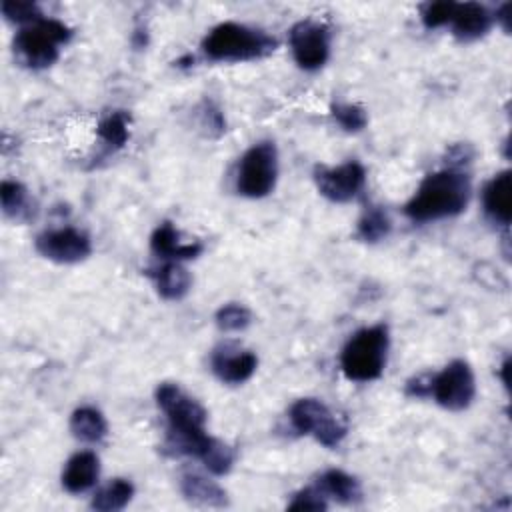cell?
Wrapping results in <instances>:
<instances>
[{
    "label": "cell",
    "mask_w": 512,
    "mask_h": 512,
    "mask_svg": "<svg viewBox=\"0 0 512 512\" xmlns=\"http://www.w3.org/2000/svg\"><path fill=\"white\" fill-rule=\"evenodd\" d=\"M294 62L302 70H318L330 56V28L316 20H300L288 34Z\"/></svg>",
    "instance_id": "9c48e42d"
},
{
    "label": "cell",
    "mask_w": 512,
    "mask_h": 512,
    "mask_svg": "<svg viewBox=\"0 0 512 512\" xmlns=\"http://www.w3.org/2000/svg\"><path fill=\"white\" fill-rule=\"evenodd\" d=\"M180 490L188 502H194L200 506L222 508L228 504V496L224 488H220L214 480L198 472H184L180 478Z\"/></svg>",
    "instance_id": "ac0fdd59"
},
{
    "label": "cell",
    "mask_w": 512,
    "mask_h": 512,
    "mask_svg": "<svg viewBox=\"0 0 512 512\" xmlns=\"http://www.w3.org/2000/svg\"><path fill=\"white\" fill-rule=\"evenodd\" d=\"M326 508H328V498L316 486H308L296 492L292 502L288 504V510H304V512H322Z\"/></svg>",
    "instance_id": "83f0119b"
},
{
    "label": "cell",
    "mask_w": 512,
    "mask_h": 512,
    "mask_svg": "<svg viewBox=\"0 0 512 512\" xmlns=\"http://www.w3.org/2000/svg\"><path fill=\"white\" fill-rule=\"evenodd\" d=\"M2 14L10 22H18L22 26L42 18V10L34 2H24V0H6L2 2Z\"/></svg>",
    "instance_id": "4316f807"
},
{
    "label": "cell",
    "mask_w": 512,
    "mask_h": 512,
    "mask_svg": "<svg viewBox=\"0 0 512 512\" xmlns=\"http://www.w3.org/2000/svg\"><path fill=\"white\" fill-rule=\"evenodd\" d=\"M156 404L168 420L166 450L174 456L204 460L218 438L206 434V410L180 386L164 382L156 388Z\"/></svg>",
    "instance_id": "6da1fadb"
},
{
    "label": "cell",
    "mask_w": 512,
    "mask_h": 512,
    "mask_svg": "<svg viewBox=\"0 0 512 512\" xmlns=\"http://www.w3.org/2000/svg\"><path fill=\"white\" fill-rule=\"evenodd\" d=\"M0 202L2 212L12 220H30L36 212L26 186L16 180H4L0 184Z\"/></svg>",
    "instance_id": "44dd1931"
},
{
    "label": "cell",
    "mask_w": 512,
    "mask_h": 512,
    "mask_svg": "<svg viewBox=\"0 0 512 512\" xmlns=\"http://www.w3.org/2000/svg\"><path fill=\"white\" fill-rule=\"evenodd\" d=\"M72 38V30L56 18H38L22 26L14 38L18 60L34 70L52 66L60 56V46Z\"/></svg>",
    "instance_id": "5b68a950"
},
{
    "label": "cell",
    "mask_w": 512,
    "mask_h": 512,
    "mask_svg": "<svg viewBox=\"0 0 512 512\" xmlns=\"http://www.w3.org/2000/svg\"><path fill=\"white\" fill-rule=\"evenodd\" d=\"M290 424L298 434L314 436L326 448L338 446L346 436V426L316 398H300L290 406Z\"/></svg>",
    "instance_id": "ba28073f"
},
{
    "label": "cell",
    "mask_w": 512,
    "mask_h": 512,
    "mask_svg": "<svg viewBox=\"0 0 512 512\" xmlns=\"http://www.w3.org/2000/svg\"><path fill=\"white\" fill-rule=\"evenodd\" d=\"M392 230V220L388 212L382 206H368L356 226V236L364 242H380L384 240Z\"/></svg>",
    "instance_id": "603a6c76"
},
{
    "label": "cell",
    "mask_w": 512,
    "mask_h": 512,
    "mask_svg": "<svg viewBox=\"0 0 512 512\" xmlns=\"http://www.w3.org/2000/svg\"><path fill=\"white\" fill-rule=\"evenodd\" d=\"M422 398H434V402L446 410H466L476 396V380L468 362L452 360L436 374H420Z\"/></svg>",
    "instance_id": "8992f818"
},
{
    "label": "cell",
    "mask_w": 512,
    "mask_h": 512,
    "mask_svg": "<svg viewBox=\"0 0 512 512\" xmlns=\"http://www.w3.org/2000/svg\"><path fill=\"white\" fill-rule=\"evenodd\" d=\"M332 116L346 132H360L362 128H366V122H368L364 108L358 104H346V102L332 104Z\"/></svg>",
    "instance_id": "484cf974"
},
{
    "label": "cell",
    "mask_w": 512,
    "mask_h": 512,
    "mask_svg": "<svg viewBox=\"0 0 512 512\" xmlns=\"http://www.w3.org/2000/svg\"><path fill=\"white\" fill-rule=\"evenodd\" d=\"M34 246L40 256L58 264H76L92 254V242L88 234L70 226L38 234Z\"/></svg>",
    "instance_id": "8fae6325"
},
{
    "label": "cell",
    "mask_w": 512,
    "mask_h": 512,
    "mask_svg": "<svg viewBox=\"0 0 512 512\" xmlns=\"http://www.w3.org/2000/svg\"><path fill=\"white\" fill-rule=\"evenodd\" d=\"M150 250L166 262H180L200 256L204 246L200 242H182L180 232L174 228V224L162 222L150 236Z\"/></svg>",
    "instance_id": "5bb4252c"
},
{
    "label": "cell",
    "mask_w": 512,
    "mask_h": 512,
    "mask_svg": "<svg viewBox=\"0 0 512 512\" xmlns=\"http://www.w3.org/2000/svg\"><path fill=\"white\" fill-rule=\"evenodd\" d=\"M452 0H440V2H428L422 6L420 10V18H422V24L432 30V28H440V26H446L448 24V16H450V10H452Z\"/></svg>",
    "instance_id": "f1b7e54d"
},
{
    "label": "cell",
    "mask_w": 512,
    "mask_h": 512,
    "mask_svg": "<svg viewBox=\"0 0 512 512\" xmlns=\"http://www.w3.org/2000/svg\"><path fill=\"white\" fill-rule=\"evenodd\" d=\"M494 24V14L478 4V2H454L450 16H448V26L452 28V34L460 42H474L490 32Z\"/></svg>",
    "instance_id": "4fadbf2b"
},
{
    "label": "cell",
    "mask_w": 512,
    "mask_h": 512,
    "mask_svg": "<svg viewBox=\"0 0 512 512\" xmlns=\"http://www.w3.org/2000/svg\"><path fill=\"white\" fill-rule=\"evenodd\" d=\"M326 498H334L340 504H356L362 500L360 482L344 470H326L314 484Z\"/></svg>",
    "instance_id": "d6986e66"
},
{
    "label": "cell",
    "mask_w": 512,
    "mask_h": 512,
    "mask_svg": "<svg viewBox=\"0 0 512 512\" xmlns=\"http://www.w3.org/2000/svg\"><path fill=\"white\" fill-rule=\"evenodd\" d=\"M128 126H130V114L124 112V110H114V112L106 114V116L100 120L96 132H98V138H100L108 148L118 150V148H122V146L128 142V138H130Z\"/></svg>",
    "instance_id": "cb8c5ba5"
},
{
    "label": "cell",
    "mask_w": 512,
    "mask_h": 512,
    "mask_svg": "<svg viewBox=\"0 0 512 512\" xmlns=\"http://www.w3.org/2000/svg\"><path fill=\"white\" fill-rule=\"evenodd\" d=\"M508 10H510V4H502L496 12H494V20H500L502 22V28L508 32L510 30V16H508Z\"/></svg>",
    "instance_id": "f546056e"
},
{
    "label": "cell",
    "mask_w": 512,
    "mask_h": 512,
    "mask_svg": "<svg viewBox=\"0 0 512 512\" xmlns=\"http://www.w3.org/2000/svg\"><path fill=\"white\" fill-rule=\"evenodd\" d=\"M134 496V484L126 478H114L92 496L90 506L98 512L122 510Z\"/></svg>",
    "instance_id": "7402d4cb"
},
{
    "label": "cell",
    "mask_w": 512,
    "mask_h": 512,
    "mask_svg": "<svg viewBox=\"0 0 512 512\" xmlns=\"http://www.w3.org/2000/svg\"><path fill=\"white\" fill-rule=\"evenodd\" d=\"M148 276L164 300H182L192 286V276L180 262H164L160 268L148 270Z\"/></svg>",
    "instance_id": "e0dca14e"
},
{
    "label": "cell",
    "mask_w": 512,
    "mask_h": 512,
    "mask_svg": "<svg viewBox=\"0 0 512 512\" xmlns=\"http://www.w3.org/2000/svg\"><path fill=\"white\" fill-rule=\"evenodd\" d=\"M70 432L80 442L98 444L106 438L108 424L100 410L92 406H82V408H76L70 416Z\"/></svg>",
    "instance_id": "ffe728a7"
},
{
    "label": "cell",
    "mask_w": 512,
    "mask_h": 512,
    "mask_svg": "<svg viewBox=\"0 0 512 512\" xmlns=\"http://www.w3.org/2000/svg\"><path fill=\"white\" fill-rule=\"evenodd\" d=\"M210 366L220 382L236 386L254 374L258 358L250 350H240L232 344H220L210 356Z\"/></svg>",
    "instance_id": "7c38bea8"
},
{
    "label": "cell",
    "mask_w": 512,
    "mask_h": 512,
    "mask_svg": "<svg viewBox=\"0 0 512 512\" xmlns=\"http://www.w3.org/2000/svg\"><path fill=\"white\" fill-rule=\"evenodd\" d=\"M472 194L470 176L460 168H442L428 174L414 196L406 202L404 214L414 222H434L458 216L466 210Z\"/></svg>",
    "instance_id": "7a4b0ae2"
},
{
    "label": "cell",
    "mask_w": 512,
    "mask_h": 512,
    "mask_svg": "<svg viewBox=\"0 0 512 512\" xmlns=\"http://www.w3.org/2000/svg\"><path fill=\"white\" fill-rule=\"evenodd\" d=\"M482 206L492 222L502 226L510 224L512 216V192H510V170L494 174L482 190Z\"/></svg>",
    "instance_id": "9a60e30c"
},
{
    "label": "cell",
    "mask_w": 512,
    "mask_h": 512,
    "mask_svg": "<svg viewBox=\"0 0 512 512\" xmlns=\"http://www.w3.org/2000/svg\"><path fill=\"white\" fill-rule=\"evenodd\" d=\"M214 320L222 332H240V330L248 328V324L252 322V314L246 306L230 302V304H224L218 308Z\"/></svg>",
    "instance_id": "d4e9b609"
},
{
    "label": "cell",
    "mask_w": 512,
    "mask_h": 512,
    "mask_svg": "<svg viewBox=\"0 0 512 512\" xmlns=\"http://www.w3.org/2000/svg\"><path fill=\"white\" fill-rule=\"evenodd\" d=\"M388 346L390 336L386 324H374L358 330L340 352V368L344 376L352 382H370L380 378L386 366Z\"/></svg>",
    "instance_id": "277c9868"
},
{
    "label": "cell",
    "mask_w": 512,
    "mask_h": 512,
    "mask_svg": "<svg viewBox=\"0 0 512 512\" xmlns=\"http://www.w3.org/2000/svg\"><path fill=\"white\" fill-rule=\"evenodd\" d=\"M278 178V150L274 142L262 140L252 144L236 168V190L246 198L268 196Z\"/></svg>",
    "instance_id": "52a82bcc"
},
{
    "label": "cell",
    "mask_w": 512,
    "mask_h": 512,
    "mask_svg": "<svg viewBox=\"0 0 512 512\" xmlns=\"http://www.w3.org/2000/svg\"><path fill=\"white\" fill-rule=\"evenodd\" d=\"M100 476V460L94 452H76L62 470V486L70 494H82L90 490Z\"/></svg>",
    "instance_id": "2e32d148"
},
{
    "label": "cell",
    "mask_w": 512,
    "mask_h": 512,
    "mask_svg": "<svg viewBox=\"0 0 512 512\" xmlns=\"http://www.w3.org/2000/svg\"><path fill=\"white\" fill-rule=\"evenodd\" d=\"M314 182L318 192L328 198L330 202L344 204L350 202L360 194L366 184V170L360 162L350 160L336 168L316 166L314 168Z\"/></svg>",
    "instance_id": "30bf717a"
},
{
    "label": "cell",
    "mask_w": 512,
    "mask_h": 512,
    "mask_svg": "<svg viewBox=\"0 0 512 512\" xmlns=\"http://www.w3.org/2000/svg\"><path fill=\"white\" fill-rule=\"evenodd\" d=\"M276 46V38L264 30L238 22H222L204 36L200 48L214 62H248L272 54Z\"/></svg>",
    "instance_id": "3957f363"
}]
</instances>
